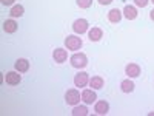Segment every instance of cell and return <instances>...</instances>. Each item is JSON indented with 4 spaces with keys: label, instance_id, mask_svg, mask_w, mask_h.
<instances>
[{
    "label": "cell",
    "instance_id": "obj_1",
    "mask_svg": "<svg viewBox=\"0 0 154 116\" xmlns=\"http://www.w3.org/2000/svg\"><path fill=\"white\" fill-rule=\"evenodd\" d=\"M69 62H71V65L74 68H85L88 65V57L83 53H75V54L71 56Z\"/></svg>",
    "mask_w": 154,
    "mask_h": 116
},
{
    "label": "cell",
    "instance_id": "obj_2",
    "mask_svg": "<svg viewBox=\"0 0 154 116\" xmlns=\"http://www.w3.org/2000/svg\"><path fill=\"white\" fill-rule=\"evenodd\" d=\"M65 45H66L68 50L77 51V50H80V47H82V39L77 37V36H68L65 39Z\"/></svg>",
    "mask_w": 154,
    "mask_h": 116
},
{
    "label": "cell",
    "instance_id": "obj_3",
    "mask_svg": "<svg viewBox=\"0 0 154 116\" xmlns=\"http://www.w3.org/2000/svg\"><path fill=\"white\" fill-rule=\"evenodd\" d=\"M80 99H82V95L77 92V90H68L66 95H65V101H66V104H69V105L79 104Z\"/></svg>",
    "mask_w": 154,
    "mask_h": 116
},
{
    "label": "cell",
    "instance_id": "obj_4",
    "mask_svg": "<svg viewBox=\"0 0 154 116\" xmlns=\"http://www.w3.org/2000/svg\"><path fill=\"white\" fill-rule=\"evenodd\" d=\"M72 30H74V33H77V34L86 33V31H88V20H85V19H77V20L72 23Z\"/></svg>",
    "mask_w": 154,
    "mask_h": 116
},
{
    "label": "cell",
    "instance_id": "obj_5",
    "mask_svg": "<svg viewBox=\"0 0 154 116\" xmlns=\"http://www.w3.org/2000/svg\"><path fill=\"white\" fill-rule=\"evenodd\" d=\"M53 57L57 63H63L68 59V53H66V50H63V48H56L53 51Z\"/></svg>",
    "mask_w": 154,
    "mask_h": 116
},
{
    "label": "cell",
    "instance_id": "obj_6",
    "mask_svg": "<svg viewBox=\"0 0 154 116\" xmlns=\"http://www.w3.org/2000/svg\"><path fill=\"white\" fill-rule=\"evenodd\" d=\"M5 81H6V84H9V85H17V84L22 81V77H20V74L17 73V70H16V71H8L6 76H5Z\"/></svg>",
    "mask_w": 154,
    "mask_h": 116
},
{
    "label": "cell",
    "instance_id": "obj_7",
    "mask_svg": "<svg viewBox=\"0 0 154 116\" xmlns=\"http://www.w3.org/2000/svg\"><path fill=\"white\" fill-rule=\"evenodd\" d=\"M88 82H89V77H88V74L83 73V71L77 73V74L74 76V85H75V87H85Z\"/></svg>",
    "mask_w": 154,
    "mask_h": 116
},
{
    "label": "cell",
    "instance_id": "obj_8",
    "mask_svg": "<svg viewBox=\"0 0 154 116\" xmlns=\"http://www.w3.org/2000/svg\"><path fill=\"white\" fill-rule=\"evenodd\" d=\"M97 96L94 93V90H83L82 92V101L85 102V104H93V102H96Z\"/></svg>",
    "mask_w": 154,
    "mask_h": 116
},
{
    "label": "cell",
    "instance_id": "obj_9",
    "mask_svg": "<svg viewBox=\"0 0 154 116\" xmlns=\"http://www.w3.org/2000/svg\"><path fill=\"white\" fill-rule=\"evenodd\" d=\"M125 73L128 74V77H137L140 74V67L137 63H128L125 68Z\"/></svg>",
    "mask_w": 154,
    "mask_h": 116
},
{
    "label": "cell",
    "instance_id": "obj_10",
    "mask_svg": "<svg viewBox=\"0 0 154 116\" xmlns=\"http://www.w3.org/2000/svg\"><path fill=\"white\" fill-rule=\"evenodd\" d=\"M14 68L19 71V73H25L29 70V62L26 59H17L16 63H14Z\"/></svg>",
    "mask_w": 154,
    "mask_h": 116
},
{
    "label": "cell",
    "instance_id": "obj_11",
    "mask_svg": "<svg viewBox=\"0 0 154 116\" xmlns=\"http://www.w3.org/2000/svg\"><path fill=\"white\" fill-rule=\"evenodd\" d=\"M108 110H109V105H108L106 101H99V102H96L94 111H96L97 114H106Z\"/></svg>",
    "mask_w": 154,
    "mask_h": 116
},
{
    "label": "cell",
    "instance_id": "obj_12",
    "mask_svg": "<svg viewBox=\"0 0 154 116\" xmlns=\"http://www.w3.org/2000/svg\"><path fill=\"white\" fill-rule=\"evenodd\" d=\"M120 19H122V11H120V9L114 8V9H111V11L108 12V20H109L111 23H119Z\"/></svg>",
    "mask_w": 154,
    "mask_h": 116
},
{
    "label": "cell",
    "instance_id": "obj_13",
    "mask_svg": "<svg viewBox=\"0 0 154 116\" xmlns=\"http://www.w3.org/2000/svg\"><path fill=\"white\" fill-rule=\"evenodd\" d=\"M123 16H125L128 20H134V19L137 17V9H136L134 6H131V5H126V6L123 8Z\"/></svg>",
    "mask_w": 154,
    "mask_h": 116
},
{
    "label": "cell",
    "instance_id": "obj_14",
    "mask_svg": "<svg viewBox=\"0 0 154 116\" xmlns=\"http://www.w3.org/2000/svg\"><path fill=\"white\" fill-rule=\"evenodd\" d=\"M3 30H5V33H8V34L16 33V31H17V23L12 20V19L5 20V23H3Z\"/></svg>",
    "mask_w": 154,
    "mask_h": 116
},
{
    "label": "cell",
    "instance_id": "obj_15",
    "mask_svg": "<svg viewBox=\"0 0 154 116\" xmlns=\"http://www.w3.org/2000/svg\"><path fill=\"white\" fill-rule=\"evenodd\" d=\"M88 36H89V40H91V42H97V40H100V39H102L103 33H102L100 28H91V30H89V33H88Z\"/></svg>",
    "mask_w": 154,
    "mask_h": 116
},
{
    "label": "cell",
    "instance_id": "obj_16",
    "mask_svg": "<svg viewBox=\"0 0 154 116\" xmlns=\"http://www.w3.org/2000/svg\"><path fill=\"white\" fill-rule=\"evenodd\" d=\"M89 85L93 87V90H100L103 87V79H102L100 76H93L91 79H89Z\"/></svg>",
    "mask_w": 154,
    "mask_h": 116
},
{
    "label": "cell",
    "instance_id": "obj_17",
    "mask_svg": "<svg viewBox=\"0 0 154 116\" xmlns=\"http://www.w3.org/2000/svg\"><path fill=\"white\" fill-rule=\"evenodd\" d=\"M120 88H122L123 93H131V92H134V84L130 79H125V81L120 82Z\"/></svg>",
    "mask_w": 154,
    "mask_h": 116
},
{
    "label": "cell",
    "instance_id": "obj_18",
    "mask_svg": "<svg viewBox=\"0 0 154 116\" xmlns=\"http://www.w3.org/2000/svg\"><path fill=\"white\" fill-rule=\"evenodd\" d=\"M23 12H25L23 6H22V5H16V6L11 8V12H9V14H11V17H22Z\"/></svg>",
    "mask_w": 154,
    "mask_h": 116
},
{
    "label": "cell",
    "instance_id": "obj_19",
    "mask_svg": "<svg viewBox=\"0 0 154 116\" xmlns=\"http://www.w3.org/2000/svg\"><path fill=\"white\" fill-rule=\"evenodd\" d=\"M72 114H74V116H86V114H88V108L83 107V105H80V107H74Z\"/></svg>",
    "mask_w": 154,
    "mask_h": 116
},
{
    "label": "cell",
    "instance_id": "obj_20",
    "mask_svg": "<svg viewBox=\"0 0 154 116\" xmlns=\"http://www.w3.org/2000/svg\"><path fill=\"white\" fill-rule=\"evenodd\" d=\"M77 5H79V8L82 9H86L93 5V0H77Z\"/></svg>",
    "mask_w": 154,
    "mask_h": 116
},
{
    "label": "cell",
    "instance_id": "obj_21",
    "mask_svg": "<svg viewBox=\"0 0 154 116\" xmlns=\"http://www.w3.org/2000/svg\"><path fill=\"white\" fill-rule=\"evenodd\" d=\"M148 2H149V0H134V3H136L139 8H145V6L148 5Z\"/></svg>",
    "mask_w": 154,
    "mask_h": 116
},
{
    "label": "cell",
    "instance_id": "obj_22",
    "mask_svg": "<svg viewBox=\"0 0 154 116\" xmlns=\"http://www.w3.org/2000/svg\"><path fill=\"white\" fill-rule=\"evenodd\" d=\"M12 3H14V0H2V5H6V6H9Z\"/></svg>",
    "mask_w": 154,
    "mask_h": 116
},
{
    "label": "cell",
    "instance_id": "obj_23",
    "mask_svg": "<svg viewBox=\"0 0 154 116\" xmlns=\"http://www.w3.org/2000/svg\"><path fill=\"white\" fill-rule=\"evenodd\" d=\"M111 2H112V0H99V3H100V5H109Z\"/></svg>",
    "mask_w": 154,
    "mask_h": 116
},
{
    "label": "cell",
    "instance_id": "obj_24",
    "mask_svg": "<svg viewBox=\"0 0 154 116\" xmlns=\"http://www.w3.org/2000/svg\"><path fill=\"white\" fill-rule=\"evenodd\" d=\"M149 17H151V20H152V22H154V9H152V11H151V14H149Z\"/></svg>",
    "mask_w": 154,
    "mask_h": 116
},
{
    "label": "cell",
    "instance_id": "obj_25",
    "mask_svg": "<svg viewBox=\"0 0 154 116\" xmlns=\"http://www.w3.org/2000/svg\"><path fill=\"white\" fill-rule=\"evenodd\" d=\"M151 2H152V3H154V0H151Z\"/></svg>",
    "mask_w": 154,
    "mask_h": 116
}]
</instances>
